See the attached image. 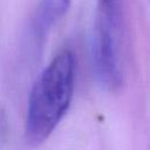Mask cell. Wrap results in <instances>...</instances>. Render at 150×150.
Listing matches in <instances>:
<instances>
[{
	"instance_id": "obj_1",
	"label": "cell",
	"mask_w": 150,
	"mask_h": 150,
	"mask_svg": "<svg viewBox=\"0 0 150 150\" xmlns=\"http://www.w3.org/2000/svg\"><path fill=\"white\" fill-rule=\"evenodd\" d=\"M75 59L71 52L57 54L36 79L29 94L25 134L32 146L43 143L66 115L73 97Z\"/></svg>"
},
{
	"instance_id": "obj_2",
	"label": "cell",
	"mask_w": 150,
	"mask_h": 150,
	"mask_svg": "<svg viewBox=\"0 0 150 150\" xmlns=\"http://www.w3.org/2000/svg\"><path fill=\"white\" fill-rule=\"evenodd\" d=\"M118 19L98 15L93 35V66L96 77L107 90H117L123 82L118 42Z\"/></svg>"
},
{
	"instance_id": "obj_3",
	"label": "cell",
	"mask_w": 150,
	"mask_h": 150,
	"mask_svg": "<svg viewBox=\"0 0 150 150\" xmlns=\"http://www.w3.org/2000/svg\"><path fill=\"white\" fill-rule=\"evenodd\" d=\"M69 6L70 0H40L32 22L35 39H45L50 27L67 13Z\"/></svg>"
}]
</instances>
